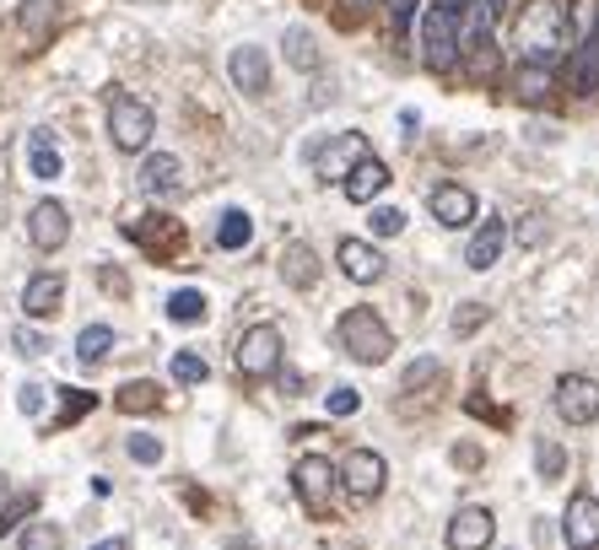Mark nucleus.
Segmentation results:
<instances>
[{
    "instance_id": "obj_1",
    "label": "nucleus",
    "mask_w": 599,
    "mask_h": 550,
    "mask_svg": "<svg viewBox=\"0 0 599 550\" xmlns=\"http://www.w3.org/2000/svg\"><path fill=\"white\" fill-rule=\"evenodd\" d=\"M573 38V22H567V5L562 0H524L519 22H513V49L519 60L551 65Z\"/></svg>"
},
{
    "instance_id": "obj_2",
    "label": "nucleus",
    "mask_w": 599,
    "mask_h": 550,
    "mask_svg": "<svg viewBox=\"0 0 599 550\" xmlns=\"http://www.w3.org/2000/svg\"><path fill=\"white\" fill-rule=\"evenodd\" d=\"M460 55H465V11L427 5V16H421V65L449 76V70H460Z\"/></svg>"
},
{
    "instance_id": "obj_3",
    "label": "nucleus",
    "mask_w": 599,
    "mask_h": 550,
    "mask_svg": "<svg viewBox=\"0 0 599 550\" xmlns=\"http://www.w3.org/2000/svg\"><path fill=\"white\" fill-rule=\"evenodd\" d=\"M335 340L346 346L351 362H362V367H378L395 357V335H389V324L373 307H346L340 324H335Z\"/></svg>"
},
{
    "instance_id": "obj_4",
    "label": "nucleus",
    "mask_w": 599,
    "mask_h": 550,
    "mask_svg": "<svg viewBox=\"0 0 599 550\" xmlns=\"http://www.w3.org/2000/svg\"><path fill=\"white\" fill-rule=\"evenodd\" d=\"M151 130H157V114H151L140 98H131V92H114V98H109V141H114L120 151H146Z\"/></svg>"
},
{
    "instance_id": "obj_5",
    "label": "nucleus",
    "mask_w": 599,
    "mask_h": 550,
    "mask_svg": "<svg viewBox=\"0 0 599 550\" xmlns=\"http://www.w3.org/2000/svg\"><path fill=\"white\" fill-rule=\"evenodd\" d=\"M335 475H340V486H346L351 502H378V496H384V481H389V464H384V453H373V448H351Z\"/></svg>"
},
{
    "instance_id": "obj_6",
    "label": "nucleus",
    "mask_w": 599,
    "mask_h": 550,
    "mask_svg": "<svg viewBox=\"0 0 599 550\" xmlns=\"http://www.w3.org/2000/svg\"><path fill=\"white\" fill-rule=\"evenodd\" d=\"M292 491H297V502H303V513H308V518H330V496H335L330 459L303 453V459H297V470H292Z\"/></svg>"
},
{
    "instance_id": "obj_7",
    "label": "nucleus",
    "mask_w": 599,
    "mask_h": 550,
    "mask_svg": "<svg viewBox=\"0 0 599 550\" xmlns=\"http://www.w3.org/2000/svg\"><path fill=\"white\" fill-rule=\"evenodd\" d=\"M233 362H238L244 378H270L275 362H281V329H275V324H255V329H244L238 346H233Z\"/></svg>"
},
{
    "instance_id": "obj_8",
    "label": "nucleus",
    "mask_w": 599,
    "mask_h": 550,
    "mask_svg": "<svg viewBox=\"0 0 599 550\" xmlns=\"http://www.w3.org/2000/svg\"><path fill=\"white\" fill-rule=\"evenodd\" d=\"M556 416L567 422V427H589L599 422V383L595 378H584V372H567L562 383H556Z\"/></svg>"
},
{
    "instance_id": "obj_9",
    "label": "nucleus",
    "mask_w": 599,
    "mask_h": 550,
    "mask_svg": "<svg viewBox=\"0 0 599 550\" xmlns=\"http://www.w3.org/2000/svg\"><path fill=\"white\" fill-rule=\"evenodd\" d=\"M184 189H190V179H184V162L173 151H157V157L140 162V194L146 200H179Z\"/></svg>"
},
{
    "instance_id": "obj_10",
    "label": "nucleus",
    "mask_w": 599,
    "mask_h": 550,
    "mask_svg": "<svg viewBox=\"0 0 599 550\" xmlns=\"http://www.w3.org/2000/svg\"><path fill=\"white\" fill-rule=\"evenodd\" d=\"M491 540H497V518L486 507H460L449 518V535H443L449 550H491Z\"/></svg>"
},
{
    "instance_id": "obj_11",
    "label": "nucleus",
    "mask_w": 599,
    "mask_h": 550,
    "mask_svg": "<svg viewBox=\"0 0 599 550\" xmlns=\"http://www.w3.org/2000/svg\"><path fill=\"white\" fill-rule=\"evenodd\" d=\"M362 157H373L368 135L346 130V135H335L330 146H319V151H314V168H319V179H346V173H351Z\"/></svg>"
},
{
    "instance_id": "obj_12",
    "label": "nucleus",
    "mask_w": 599,
    "mask_h": 550,
    "mask_svg": "<svg viewBox=\"0 0 599 550\" xmlns=\"http://www.w3.org/2000/svg\"><path fill=\"white\" fill-rule=\"evenodd\" d=\"M27 238H33V248H44V254L66 248L70 244V211L60 200H38V205L27 211Z\"/></svg>"
},
{
    "instance_id": "obj_13",
    "label": "nucleus",
    "mask_w": 599,
    "mask_h": 550,
    "mask_svg": "<svg viewBox=\"0 0 599 550\" xmlns=\"http://www.w3.org/2000/svg\"><path fill=\"white\" fill-rule=\"evenodd\" d=\"M562 535H567V546L573 550H599V496L578 491V496L567 502V513H562Z\"/></svg>"
},
{
    "instance_id": "obj_14",
    "label": "nucleus",
    "mask_w": 599,
    "mask_h": 550,
    "mask_svg": "<svg viewBox=\"0 0 599 550\" xmlns=\"http://www.w3.org/2000/svg\"><path fill=\"white\" fill-rule=\"evenodd\" d=\"M227 76H233V87H238V92L260 98V92L270 87V60H265V49H255V44H238V49L227 55Z\"/></svg>"
},
{
    "instance_id": "obj_15",
    "label": "nucleus",
    "mask_w": 599,
    "mask_h": 550,
    "mask_svg": "<svg viewBox=\"0 0 599 550\" xmlns=\"http://www.w3.org/2000/svg\"><path fill=\"white\" fill-rule=\"evenodd\" d=\"M16 22L27 33V44H49L66 22V0H22L16 5Z\"/></svg>"
},
{
    "instance_id": "obj_16",
    "label": "nucleus",
    "mask_w": 599,
    "mask_h": 550,
    "mask_svg": "<svg viewBox=\"0 0 599 550\" xmlns=\"http://www.w3.org/2000/svg\"><path fill=\"white\" fill-rule=\"evenodd\" d=\"M340 270H346V281H357V287H373V281H384V254L373 244H362V238H340Z\"/></svg>"
},
{
    "instance_id": "obj_17",
    "label": "nucleus",
    "mask_w": 599,
    "mask_h": 550,
    "mask_svg": "<svg viewBox=\"0 0 599 550\" xmlns=\"http://www.w3.org/2000/svg\"><path fill=\"white\" fill-rule=\"evenodd\" d=\"M427 211L438 216V227H470L475 222V194H470L465 183H438L432 200H427Z\"/></svg>"
},
{
    "instance_id": "obj_18",
    "label": "nucleus",
    "mask_w": 599,
    "mask_h": 550,
    "mask_svg": "<svg viewBox=\"0 0 599 550\" xmlns=\"http://www.w3.org/2000/svg\"><path fill=\"white\" fill-rule=\"evenodd\" d=\"M389 179H395V173H389L378 157H362V162H357V168L340 179V189H346V200H357V205H373V200L389 189Z\"/></svg>"
},
{
    "instance_id": "obj_19",
    "label": "nucleus",
    "mask_w": 599,
    "mask_h": 550,
    "mask_svg": "<svg viewBox=\"0 0 599 550\" xmlns=\"http://www.w3.org/2000/svg\"><path fill=\"white\" fill-rule=\"evenodd\" d=\"M60 303H66V276H33L27 281V292H22V313L27 318H55L60 313Z\"/></svg>"
},
{
    "instance_id": "obj_20",
    "label": "nucleus",
    "mask_w": 599,
    "mask_h": 550,
    "mask_svg": "<svg viewBox=\"0 0 599 550\" xmlns=\"http://www.w3.org/2000/svg\"><path fill=\"white\" fill-rule=\"evenodd\" d=\"M502 248H508V222H502V216H491V222H481V233L470 238L465 265H470V270H491V265L502 259Z\"/></svg>"
},
{
    "instance_id": "obj_21",
    "label": "nucleus",
    "mask_w": 599,
    "mask_h": 550,
    "mask_svg": "<svg viewBox=\"0 0 599 550\" xmlns=\"http://www.w3.org/2000/svg\"><path fill=\"white\" fill-rule=\"evenodd\" d=\"M567 87H573L578 98H595L599 92V44L595 38H584V44L567 55Z\"/></svg>"
},
{
    "instance_id": "obj_22",
    "label": "nucleus",
    "mask_w": 599,
    "mask_h": 550,
    "mask_svg": "<svg viewBox=\"0 0 599 550\" xmlns=\"http://www.w3.org/2000/svg\"><path fill=\"white\" fill-rule=\"evenodd\" d=\"M281 276H286V287L308 292V287L319 281V254H314L308 244H286L281 248Z\"/></svg>"
},
{
    "instance_id": "obj_23",
    "label": "nucleus",
    "mask_w": 599,
    "mask_h": 550,
    "mask_svg": "<svg viewBox=\"0 0 599 550\" xmlns=\"http://www.w3.org/2000/svg\"><path fill=\"white\" fill-rule=\"evenodd\" d=\"M125 233H131L135 244L157 248V254H179V248H184V227H179V222H173V216H162V222H157V227H140V222H131V227H125Z\"/></svg>"
},
{
    "instance_id": "obj_24",
    "label": "nucleus",
    "mask_w": 599,
    "mask_h": 550,
    "mask_svg": "<svg viewBox=\"0 0 599 550\" xmlns=\"http://www.w3.org/2000/svg\"><path fill=\"white\" fill-rule=\"evenodd\" d=\"M551 87H556V76H551V65H534V60H524V65H519V76H513V92H519L524 103H545V98H551Z\"/></svg>"
},
{
    "instance_id": "obj_25",
    "label": "nucleus",
    "mask_w": 599,
    "mask_h": 550,
    "mask_svg": "<svg viewBox=\"0 0 599 550\" xmlns=\"http://www.w3.org/2000/svg\"><path fill=\"white\" fill-rule=\"evenodd\" d=\"M27 173L33 179H60V151H55V135L49 130H33V157H27Z\"/></svg>"
},
{
    "instance_id": "obj_26",
    "label": "nucleus",
    "mask_w": 599,
    "mask_h": 550,
    "mask_svg": "<svg viewBox=\"0 0 599 550\" xmlns=\"http://www.w3.org/2000/svg\"><path fill=\"white\" fill-rule=\"evenodd\" d=\"M216 244L222 248H249L255 244V222H249V211H222V222H216Z\"/></svg>"
},
{
    "instance_id": "obj_27",
    "label": "nucleus",
    "mask_w": 599,
    "mask_h": 550,
    "mask_svg": "<svg viewBox=\"0 0 599 550\" xmlns=\"http://www.w3.org/2000/svg\"><path fill=\"white\" fill-rule=\"evenodd\" d=\"M109 351H114V329H109V324H87V329L76 335V357H81L87 367L103 362Z\"/></svg>"
},
{
    "instance_id": "obj_28",
    "label": "nucleus",
    "mask_w": 599,
    "mask_h": 550,
    "mask_svg": "<svg viewBox=\"0 0 599 550\" xmlns=\"http://www.w3.org/2000/svg\"><path fill=\"white\" fill-rule=\"evenodd\" d=\"M114 405H120L125 416H146V411H157V383L135 378V383H125V389L114 394Z\"/></svg>"
},
{
    "instance_id": "obj_29",
    "label": "nucleus",
    "mask_w": 599,
    "mask_h": 550,
    "mask_svg": "<svg viewBox=\"0 0 599 550\" xmlns=\"http://www.w3.org/2000/svg\"><path fill=\"white\" fill-rule=\"evenodd\" d=\"M168 318H173V324H200V318H205V292H200V287H179V292L168 298Z\"/></svg>"
},
{
    "instance_id": "obj_30",
    "label": "nucleus",
    "mask_w": 599,
    "mask_h": 550,
    "mask_svg": "<svg viewBox=\"0 0 599 550\" xmlns=\"http://www.w3.org/2000/svg\"><path fill=\"white\" fill-rule=\"evenodd\" d=\"M286 60L297 70H319V49H314V33L308 27H286Z\"/></svg>"
},
{
    "instance_id": "obj_31",
    "label": "nucleus",
    "mask_w": 599,
    "mask_h": 550,
    "mask_svg": "<svg viewBox=\"0 0 599 550\" xmlns=\"http://www.w3.org/2000/svg\"><path fill=\"white\" fill-rule=\"evenodd\" d=\"M60 546H66V535L55 524H27L22 540H16V550H60Z\"/></svg>"
},
{
    "instance_id": "obj_32",
    "label": "nucleus",
    "mask_w": 599,
    "mask_h": 550,
    "mask_svg": "<svg viewBox=\"0 0 599 550\" xmlns=\"http://www.w3.org/2000/svg\"><path fill=\"white\" fill-rule=\"evenodd\" d=\"M449 378V367L432 362V357H421V362L405 367V389H432V383H443Z\"/></svg>"
},
{
    "instance_id": "obj_33",
    "label": "nucleus",
    "mask_w": 599,
    "mask_h": 550,
    "mask_svg": "<svg viewBox=\"0 0 599 550\" xmlns=\"http://www.w3.org/2000/svg\"><path fill=\"white\" fill-rule=\"evenodd\" d=\"M534 464H540L545 481H562V470H567V448H562V442H540V448H534Z\"/></svg>"
},
{
    "instance_id": "obj_34",
    "label": "nucleus",
    "mask_w": 599,
    "mask_h": 550,
    "mask_svg": "<svg viewBox=\"0 0 599 550\" xmlns=\"http://www.w3.org/2000/svg\"><path fill=\"white\" fill-rule=\"evenodd\" d=\"M368 222H373L378 238H399V233H405V211H399V205H373Z\"/></svg>"
},
{
    "instance_id": "obj_35",
    "label": "nucleus",
    "mask_w": 599,
    "mask_h": 550,
    "mask_svg": "<svg viewBox=\"0 0 599 550\" xmlns=\"http://www.w3.org/2000/svg\"><path fill=\"white\" fill-rule=\"evenodd\" d=\"M173 378H179V383H205L211 367H205V357H195V351H179V357H173Z\"/></svg>"
},
{
    "instance_id": "obj_36",
    "label": "nucleus",
    "mask_w": 599,
    "mask_h": 550,
    "mask_svg": "<svg viewBox=\"0 0 599 550\" xmlns=\"http://www.w3.org/2000/svg\"><path fill=\"white\" fill-rule=\"evenodd\" d=\"M125 448H131L135 464H157V459H162V442H157V437H146V431H135Z\"/></svg>"
},
{
    "instance_id": "obj_37",
    "label": "nucleus",
    "mask_w": 599,
    "mask_h": 550,
    "mask_svg": "<svg viewBox=\"0 0 599 550\" xmlns=\"http://www.w3.org/2000/svg\"><path fill=\"white\" fill-rule=\"evenodd\" d=\"M16 411H22V416H38V411H44V383H22Z\"/></svg>"
},
{
    "instance_id": "obj_38",
    "label": "nucleus",
    "mask_w": 599,
    "mask_h": 550,
    "mask_svg": "<svg viewBox=\"0 0 599 550\" xmlns=\"http://www.w3.org/2000/svg\"><path fill=\"white\" fill-rule=\"evenodd\" d=\"M486 324V307L481 303H470L465 313H454V335H470V329H481Z\"/></svg>"
},
{
    "instance_id": "obj_39",
    "label": "nucleus",
    "mask_w": 599,
    "mask_h": 550,
    "mask_svg": "<svg viewBox=\"0 0 599 550\" xmlns=\"http://www.w3.org/2000/svg\"><path fill=\"white\" fill-rule=\"evenodd\" d=\"M357 405H362L357 389H335L330 394V416H357Z\"/></svg>"
},
{
    "instance_id": "obj_40",
    "label": "nucleus",
    "mask_w": 599,
    "mask_h": 550,
    "mask_svg": "<svg viewBox=\"0 0 599 550\" xmlns=\"http://www.w3.org/2000/svg\"><path fill=\"white\" fill-rule=\"evenodd\" d=\"M16 351H22V357H44V351H49V340H44V335H33V329H16Z\"/></svg>"
},
{
    "instance_id": "obj_41",
    "label": "nucleus",
    "mask_w": 599,
    "mask_h": 550,
    "mask_svg": "<svg viewBox=\"0 0 599 550\" xmlns=\"http://www.w3.org/2000/svg\"><path fill=\"white\" fill-rule=\"evenodd\" d=\"M98 281H103V292H114V298L131 292V276H125V270H98Z\"/></svg>"
},
{
    "instance_id": "obj_42",
    "label": "nucleus",
    "mask_w": 599,
    "mask_h": 550,
    "mask_svg": "<svg viewBox=\"0 0 599 550\" xmlns=\"http://www.w3.org/2000/svg\"><path fill=\"white\" fill-rule=\"evenodd\" d=\"M22 513H33V496H27V502H11V507H0V535H11Z\"/></svg>"
},
{
    "instance_id": "obj_43",
    "label": "nucleus",
    "mask_w": 599,
    "mask_h": 550,
    "mask_svg": "<svg viewBox=\"0 0 599 550\" xmlns=\"http://www.w3.org/2000/svg\"><path fill=\"white\" fill-rule=\"evenodd\" d=\"M470 416H486V422H497V427L508 422V411H497V405H486L481 394H470Z\"/></svg>"
},
{
    "instance_id": "obj_44",
    "label": "nucleus",
    "mask_w": 599,
    "mask_h": 550,
    "mask_svg": "<svg viewBox=\"0 0 599 550\" xmlns=\"http://www.w3.org/2000/svg\"><path fill=\"white\" fill-rule=\"evenodd\" d=\"M92 405H98L92 394H66V416H60V422H76V416H87Z\"/></svg>"
},
{
    "instance_id": "obj_45",
    "label": "nucleus",
    "mask_w": 599,
    "mask_h": 550,
    "mask_svg": "<svg viewBox=\"0 0 599 550\" xmlns=\"http://www.w3.org/2000/svg\"><path fill=\"white\" fill-rule=\"evenodd\" d=\"M454 464H465V470H475V464H481V448H454Z\"/></svg>"
},
{
    "instance_id": "obj_46",
    "label": "nucleus",
    "mask_w": 599,
    "mask_h": 550,
    "mask_svg": "<svg viewBox=\"0 0 599 550\" xmlns=\"http://www.w3.org/2000/svg\"><path fill=\"white\" fill-rule=\"evenodd\" d=\"M92 550H125V540H103V546H92Z\"/></svg>"
},
{
    "instance_id": "obj_47",
    "label": "nucleus",
    "mask_w": 599,
    "mask_h": 550,
    "mask_svg": "<svg viewBox=\"0 0 599 550\" xmlns=\"http://www.w3.org/2000/svg\"><path fill=\"white\" fill-rule=\"evenodd\" d=\"M432 5H454V11H465L470 0H432Z\"/></svg>"
},
{
    "instance_id": "obj_48",
    "label": "nucleus",
    "mask_w": 599,
    "mask_h": 550,
    "mask_svg": "<svg viewBox=\"0 0 599 550\" xmlns=\"http://www.w3.org/2000/svg\"><path fill=\"white\" fill-rule=\"evenodd\" d=\"M5 491H11V486H5V475H0V507H5Z\"/></svg>"
},
{
    "instance_id": "obj_49",
    "label": "nucleus",
    "mask_w": 599,
    "mask_h": 550,
    "mask_svg": "<svg viewBox=\"0 0 599 550\" xmlns=\"http://www.w3.org/2000/svg\"><path fill=\"white\" fill-rule=\"evenodd\" d=\"M351 5H373V0H351Z\"/></svg>"
}]
</instances>
